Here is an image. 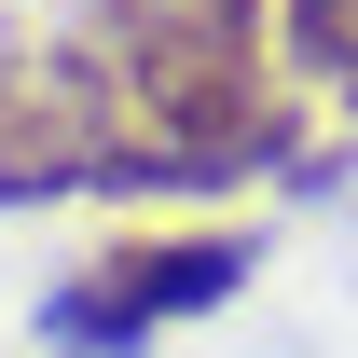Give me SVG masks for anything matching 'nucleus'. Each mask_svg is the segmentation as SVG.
<instances>
[{
	"instance_id": "7ed1b4c3",
	"label": "nucleus",
	"mask_w": 358,
	"mask_h": 358,
	"mask_svg": "<svg viewBox=\"0 0 358 358\" xmlns=\"http://www.w3.org/2000/svg\"><path fill=\"white\" fill-rule=\"evenodd\" d=\"M275 55H289V83L358 110V0H275Z\"/></svg>"
},
{
	"instance_id": "f03ea898",
	"label": "nucleus",
	"mask_w": 358,
	"mask_h": 358,
	"mask_svg": "<svg viewBox=\"0 0 358 358\" xmlns=\"http://www.w3.org/2000/svg\"><path fill=\"white\" fill-rule=\"evenodd\" d=\"M248 234H124V248H96L83 275H55L42 289V345L55 358H138L166 317H207V303H234L248 289Z\"/></svg>"
},
{
	"instance_id": "f257e3e1",
	"label": "nucleus",
	"mask_w": 358,
	"mask_h": 358,
	"mask_svg": "<svg viewBox=\"0 0 358 358\" xmlns=\"http://www.w3.org/2000/svg\"><path fill=\"white\" fill-rule=\"evenodd\" d=\"M96 55L124 69L138 138H166L207 166V193L262 179L303 152V110H289V55H275V0H83Z\"/></svg>"
}]
</instances>
